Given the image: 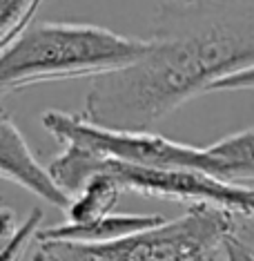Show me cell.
<instances>
[{
	"instance_id": "ba28073f",
	"label": "cell",
	"mask_w": 254,
	"mask_h": 261,
	"mask_svg": "<svg viewBox=\"0 0 254 261\" xmlns=\"http://www.w3.org/2000/svg\"><path fill=\"white\" fill-rule=\"evenodd\" d=\"M208 150L232 165L236 179H254V127L230 134L212 143Z\"/></svg>"
},
{
	"instance_id": "6da1fadb",
	"label": "cell",
	"mask_w": 254,
	"mask_h": 261,
	"mask_svg": "<svg viewBox=\"0 0 254 261\" xmlns=\"http://www.w3.org/2000/svg\"><path fill=\"white\" fill-rule=\"evenodd\" d=\"M147 40L143 58L92 81L82 112L87 121L150 132L214 83L254 67V0L163 5Z\"/></svg>"
},
{
	"instance_id": "5b68a950",
	"label": "cell",
	"mask_w": 254,
	"mask_h": 261,
	"mask_svg": "<svg viewBox=\"0 0 254 261\" xmlns=\"http://www.w3.org/2000/svg\"><path fill=\"white\" fill-rule=\"evenodd\" d=\"M0 174L3 179L29 190L32 194L63 212H67L74 201L56 183L49 168H43L38 163V159L29 150L25 136L14 125L9 114H3L0 118Z\"/></svg>"
},
{
	"instance_id": "8fae6325",
	"label": "cell",
	"mask_w": 254,
	"mask_h": 261,
	"mask_svg": "<svg viewBox=\"0 0 254 261\" xmlns=\"http://www.w3.org/2000/svg\"><path fill=\"white\" fill-rule=\"evenodd\" d=\"M234 90H254V67L225 76V79L214 83L210 92H234Z\"/></svg>"
},
{
	"instance_id": "9c48e42d",
	"label": "cell",
	"mask_w": 254,
	"mask_h": 261,
	"mask_svg": "<svg viewBox=\"0 0 254 261\" xmlns=\"http://www.w3.org/2000/svg\"><path fill=\"white\" fill-rule=\"evenodd\" d=\"M45 0H0V45L7 47L32 27Z\"/></svg>"
},
{
	"instance_id": "52a82bcc",
	"label": "cell",
	"mask_w": 254,
	"mask_h": 261,
	"mask_svg": "<svg viewBox=\"0 0 254 261\" xmlns=\"http://www.w3.org/2000/svg\"><path fill=\"white\" fill-rule=\"evenodd\" d=\"M123 192H125L123 186L111 174L100 172V174L92 176L87 181V186L74 197L69 210L65 212L67 215V223L82 225V223H92L114 215V207Z\"/></svg>"
},
{
	"instance_id": "7a4b0ae2",
	"label": "cell",
	"mask_w": 254,
	"mask_h": 261,
	"mask_svg": "<svg viewBox=\"0 0 254 261\" xmlns=\"http://www.w3.org/2000/svg\"><path fill=\"white\" fill-rule=\"evenodd\" d=\"M147 49V38L125 36L105 27L40 22L3 47L0 90L9 94L43 83L96 81L134 65Z\"/></svg>"
},
{
	"instance_id": "7c38bea8",
	"label": "cell",
	"mask_w": 254,
	"mask_h": 261,
	"mask_svg": "<svg viewBox=\"0 0 254 261\" xmlns=\"http://www.w3.org/2000/svg\"><path fill=\"white\" fill-rule=\"evenodd\" d=\"M223 257L225 261H254V248L245 243L241 237H228L225 246H223Z\"/></svg>"
},
{
	"instance_id": "3957f363",
	"label": "cell",
	"mask_w": 254,
	"mask_h": 261,
	"mask_svg": "<svg viewBox=\"0 0 254 261\" xmlns=\"http://www.w3.org/2000/svg\"><path fill=\"white\" fill-rule=\"evenodd\" d=\"M236 217L225 207L192 203L179 219L109 243L43 241L34 261H218Z\"/></svg>"
},
{
	"instance_id": "4fadbf2b",
	"label": "cell",
	"mask_w": 254,
	"mask_h": 261,
	"mask_svg": "<svg viewBox=\"0 0 254 261\" xmlns=\"http://www.w3.org/2000/svg\"><path fill=\"white\" fill-rule=\"evenodd\" d=\"M18 230V221H16V215L11 207H3V215H0V237L5 239H9L11 234Z\"/></svg>"
},
{
	"instance_id": "8992f818",
	"label": "cell",
	"mask_w": 254,
	"mask_h": 261,
	"mask_svg": "<svg viewBox=\"0 0 254 261\" xmlns=\"http://www.w3.org/2000/svg\"><path fill=\"white\" fill-rule=\"evenodd\" d=\"M167 219L161 215H109L92 223H63L40 230L36 241H76V243H109L158 228Z\"/></svg>"
},
{
	"instance_id": "277c9868",
	"label": "cell",
	"mask_w": 254,
	"mask_h": 261,
	"mask_svg": "<svg viewBox=\"0 0 254 261\" xmlns=\"http://www.w3.org/2000/svg\"><path fill=\"white\" fill-rule=\"evenodd\" d=\"M40 121L47 132L58 143H63V147H80L98 159L156 170H196L234 181L232 165L214 156L208 147L185 145L152 132L103 127L87 121L82 114H67L58 110H47Z\"/></svg>"
},
{
	"instance_id": "5bb4252c",
	"label": "cell",
	"mask_w": 254,
	"mask_h": 261,
	"mask_svg": "<svg viewBox=\"0 0 254 261\" xmlns=\"http://www.w3.org/2000/svg\"><path fill=\"white\" fill-rule=\"evenodd\" d=\"M172 3H179V5H190V3H194V0H172Z\"/></svg>"
},
{
	"instance_id": "30bf717a",
	"label": "cell",
	"mask_w": 254,
	"mask_h": 261,
	"mask_svg": "<svg viewBox=\"0 0 254 261\" xmlns=\"http://www.w3.org/2000/svg\"><path fill=\"white\" fill-rule=\"evenodd\" d=\"M43 210L36 207V210L29 212V217L18 225V230H16L14 234L9 237V239L3 241V250H0V261H20L22 254L27 252L29 243L38 237L40 232V223H43Z\"/></svg>"
}]
</instances>
